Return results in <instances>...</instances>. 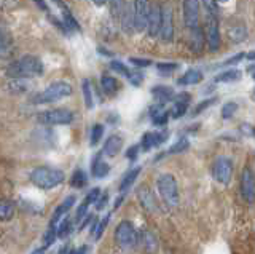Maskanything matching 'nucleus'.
I'll return each instance as SVG.
<instances>
[{"mask_svg":"<svg viewBox=\"0 0 255 254\" xmlns=\"http://www.w3.org/2000/svg\"><path fill=\"white\" fill-rule=\"evenodd\" d=\"M215 101H217L215 98H207V99L201 101V102H199V104L193 109V112H191V115H193V117H198L199 114H203L204 110H206V109H209Z\"/></svg>","mask_w":255,"mask_h":254,"instance_id":"obj_42","label":"nucleus"},{"mask_svg":"<svg viewBox=\"0 0 255 254\" xmlns=\"http://www.w3.org/2000/svg\"><path fill=\"white\" fill-rule=\"evenodd\" d=\"M156 187L158 194L161 197L163 203L169 210H175L180 203V194H179V184L177 178L171 173H163L156 178Z\"/></svg>","mask_w":255,"mask_h":254,"instance_id":"obj_2","label":"nucleus"},{"mask_svg":"<svg viewBox=\"0 0 255 254\" xmlns=\"http://www.w3.org/2000/svg\"><path fill=\"white\" fill-rule=\"evenodd\" d=\"M252 98L255 99V90H254V93H252Z\"/></svg>","mask_w":255,"mask_h":254,"instance_id":"obj_63","label":"nucleus"},{"mask_svg":"<svg viewBox=\"0 0 255 254\" xmlns=\"http://www.w3.org/2000/svg\"><path fill=\"white\" fill-rule=\"evenodd\" d=\"M179 69V62H158L156 64V70L161 75H169L172 72Z\"/></svg>","mask_w":255,"mask_h":254,"instance_id":"obj_35","label":"nucleus"},{"mask_svg":"<svg viewBox=\"0 0 255 254\" xmlns=\"http://www.w3.org/2000/svg\"><path fill=\"white\" fill-rule=\"evenodd\" d=\"M204 45H206L204 30L201 27L190 30V46H191V50H193V53H201Z\"/></svg>","mask_w":255,"mask_h":254,"instance_id":"obj_21","label":"nucleus"},{"mask_svg":"<svg viewBox=\"0 0 255 254\" xmlns=\"http://www.w3.org/2000/svg\"><path fill=\"white\" fill-rule=\"evenodd\" d=\"M139 150H140V146H131L129 149L126 150V158L129 162H135L137 160V157H139Z\"/></svg>","mask_w":255,"mask_h":254,"instance_id":"obj_50","label":"nucleus"},{"mask_svg":"<svg viewBox=\"0 0 255 254\" xmlns=\"http://www.w3.org/2000/svg\"><path fill=\"white\" fill-rule=\"evenodd\" d=\"M75 202H77V198H75L74 195H69L67 198H64V202L58 206V208L54 210L53 218H51V222H50V226H56V224H58L59 219L66 216V214L70 211L72 206L75 205Z\"/></svg>","mask_w":255,"mask_h":254,"instance_id":"obj_19","label":"nucleus"},{"mask_svg":"<svg viewBox=\"0 0 255 254\" xmlns=\"http://www.w3.org/2000/svg\"><path fill=\"white\" fill-rule=\"evenodd\" d=\"M137 198L142 205L143 210H147L150 213L156 211V202H155V197L151 194V190L148 187H139L137 190Z\"/></svg>","mask_w":255,"mask_h":254,"instance_id":"obj_20","label":"nucleus"},{"mask_svg":"<svg viewBox=\"0 0 255 254\" xmlns=\"http://www.w3.org/2000/svg\"><path fill=\"white\" fill-rule=\"evenodd\" d=\"M74 112L69 109H50V110H43L37 115V122L46 125V126H59V125H70L74 122Z\"/></svg>","mask_w":255,"mask_h":254,"instance_id":"obj_7","label":"nucleus"},{"mask_svg":"<svg viewBox=\"0 0 255 254\" xmlns=\"http://www.w3.org/2000/svg\"><path fill=\"white\" fill-rule=\"evenodd\" d=\"M169 138V133L166 130H161V131H147L143 133V136L140 139V149L143 152H148L153 147H158L161 146L163 142H166V139Z\"/></svg>","mask_w":255,"mask_h":254,"instance_id":"obj_13","label":"nucleus"},{"mask_svg":"<svg viewBox=\"0 0 255 254\" xmlns=\"http://www.w3.org/2000/svg\"><path fill=\"white\" fill-rule=\"evenodd\" d=\"M243 77V72L239 69H227L220 72L219 75H215L214 82L215 83H233V82H238L241 80Z\"/></svg>","mask_w":255,"mask_h":254,"instance_id":"obj_24","label":"nucleus"},{"mask_svg":"<svg viewBox=\"0 0 255 254\" xmlns=\"http://www.w3.org/2000/svg\"><path fill=\"white\" fill-rule=\"evenodd\" d=\"M137 245L142 246V250L151 254L156 248H158V242L155 235L150 232V230H140L139 232V237H137Z\"/></svg>","mask_w":255,"mask_h":254,"instance_id":"obj_18","label":"nucleus"},{"mask_svg":"<svg viewBox=\"0 0 255 254\" xmlns=\"http://www.w3.org/2000/svg\"><path fill=\"white\" fill-rule=\"evenodd\" d=\"M199 82H203V72L198 69H188L185 74H183L177 83L182 86H190V85H198Z\"/></svg>","mask_w":255,"mask_h":254,"instance_id":"obj_23","label":"nucleus"},{"mask_svg":"<svg viewBox=\"0 0 255 254\" xmlns=\"http://www.w3.org/2000/svg\"><path fill=\"white\" fill-rule=\"evenodd\" d=\"M101 88L102 91L109 94V96H114V94L118 91L120 88V83L115 77H112V75H102L101 77Z\"/></svg>","mask_w":255,"mask_h":254,"instance_id":"obj_28","label":"nucleus"},{"mask_svg":"<svg viewBox=\"0 0 255 254\" xmlns=\"http://www.w3.org/2000/svg\"><path fill=\"white\" fill-rule=\"evenodd\" d=\"M14 214V205L10 200L0 198V221H10Z\"/></svg>","mask_w":255,"mask_h":254,"instance_id":"obj_29","label":"nucleus"},{"mask_svg":"<svg viewBox=\"0 0 255 254\" xmlns=\"http://www.w3.org/2000/svg\"><path fill=\"white\" fill-rule=\"evenodd\" d=\"M70 230H72V219L66 218L58 227V238H66L70 234Z\"/></svg>","mask_w":255,"mask_h":254,"instance_id":"obj_44","label":"nucleus"},{"mask_svg":"<svg viewBox=\"0 0 255 254\" xmlns=\"http://www.w3.org/2000/svg\"><path fill=\"white\" fill-rule=\"evenodd\" d=\"M241 133L244 134V136H252V138H255V126L244 123V125H241Z\"/></svg>","mask_w":255,"mask_h":254,"instance_id":"obj_53","label":"nucleus"},{"mask_svg":"<svg viewBox=\"0 0 255 254\" xmlns=\"http://www.w3.org/2000/svg\"><path fill=\"white\" fill-rule=\"evenodd\" d=\"M137 237H139L137 229H135V226L128 219L120 222L115 229V242L120 248H123V250L134 248V246L137 245Z\"/></svg>","mask_w":255,"mask_h":254,"instance_id":"obj_6","label":"nucleus"},{"mask_svg":"<svg viewBox=\"0 0 255 254\" xmlns=\"http://www.w3.org/2000/svg\"><path fill=\"white\" fill-rule=\"evenodd\" d=\"M122 29L126 34H132L134 32V14H132V6H125L122 11Z\"/></svg>","mask_w":255,"mask_h":254,"instance_id":"obj_27","label":"nucleus"},{"mask_svg":"<svg viewBox=\"0 0 255 254\" xmlns=\"http://www.w3.org/2000/svg\"><path fill=\"white\" fill-rule=\"evenodd\" d=\"M82 90H83V98H85V104L88 109H93L94 107V101H93V86L91 82L85 78L83 83H82Z\"/></svg>","mask_w":255,"mask_h":254,"instance_id":"obj_33","label":"nucleus"},{"mask_svg":"<svg viewBox=\"0 0 255 254\" xmlns=\"http://www.w3.org/2000/svg\"><path fill=\"white\" fill-rule=\"evenodd\" d=\"M110 69L114 70V72H117V74H120V75H123V77H129V74H131V70L128 69V66L126 64H123L122 61H112L110 62Z\"/></svg>","mask_w":255,"mask_h":254,"instance_id":"obj_40","label":"nucleus"},{"mask_svg":"<svg viewBox=\"0 0 255 254\" xmlns=\"http://www.w3.org/2000/svg\"><path fill=\"white\" fill-rule=\"evenodd\" d=\"M129 62L132 66H135V67H148V66H151V59H147V58H129Z\"/></svg>","mask_w":255,"mask_h":254,"instance_id":"obj_48","label":"nucleus"},{"mask_svg":"<svg viewBox=\"0 0 255 254\" xmlns=\"http://www.w3.org/2000/svg\"><path fill=\"white\" fill-rule=\"evenodd\" d=\"M109 6H110V11H112V16L118 18L122 16V11H123V0H107Z\"/></svg>","mask_w":255,"mask_h":254,"instance_id":"obj_43","label":"nucleus"},{"mask_svg":"<svg viewBox=\"0 0 255 254\" xmlns=\"http://www.w3.org/2000/svg\"><path fill=\"white\" fill-rule=\"evenodd\" d=\"M169 118H171V114H169V110H161V112H158L156 115L151 117V123H153L155 126H166L167 122H169Z\"/></svg>","mask_w":255,"mask_h":254,"instance_id":"obj_36","label":"nucleus"},{"mask_svg":"<svg viewBox=\"0 0 255 254\" xmlns=\"http://www.w3.org/2000/svg\"><path fill=\"white\" fill-rule=\"evenodd\" d=\"M158 37L164 43L172 42L174 38V19H172V10L169 5L161 6V26H159Z\"/></svg>","mask_w":255,"mask_h":254,"instance_id":"obj_12","label":"nucleus"},{"mask_svg":"<svg viewBox=\"0 0 255 254\" xmlns=\"http://www.w3.org/2000/svg\"><path fill=\"white\" fill-rule=\"evenodd\" d=\"M201 3L204 5V8L207 10V13H209L211 16H215V18H217V14L220 13L219 2H217V0H201Z\"/></svg>","mask_w":255,"mask_h":254,"instance_id":"obj_41","label":"nucleus"},{"mask_svg":"<svg viewBox=\"0 0 255 254\" xmlns=\"http://www.w3.org/2000/svg\"><path fill=\"white\" fill-rule=\"evenodd\" d=\"M8 86H10V90L13 93H26L27 91V83H26V80H21V78H18V80H11V83Z\"/></svg>","mask_w":255,"mask_h":254,"instance_id":"obj_45","label":"nucleus"},{"mask_svg":"<svg viewBox=\"0 0 255 254\" xmlns=\"http://www.w3.org/2000/svg\"><path fill=\"white\" fill-rule=\"evenodd\" d=\"M128 80H129V83L131 85H134V86H140V83L143 82V74L142 72H132L131 70V74H129V77H128Z\"/></svg>","mask_w":255,"mask_h":254,"instance_id":"obj_49","label":"nucleus"},{"mask_svg":"<svg viewBox=\"0 0 255 254\" xmlns=\"http://www.w3.org/2000/svg\"><path fill=\"white\" fill-rule=\"evenodd\" d=\"M252 78H254V80H255V70H254V72H252Z\"/></svg>","mask_w":255,"mask_h":254,"instance_id":"obj_62","label":"nucleus"},{"mask_svg":"<svg viewBox=\"0 0 255 254\" xmlns=\"http://www.w3.org/2000/svg\"><path fill=\"white\" fill-rule=\"evenodd\" d=\"M34 2L38 5V8H42L43 11H48V6H46V3H45V0H34Z\"/></svg>","mask_w":255,"mask_h":254,"instance_id":"obj_54","label":"nucleus"},{"mask_svg":"<svg viewBox=\"0 0 255 254\" xmlns=\"http://www.w3.org/2000/svg\"><path fill=\"white\" fill-rule=\"evenodd\" d=\"M246 58V53H238V54H233L231 58H228V59H225L222 62V67H225V66H235V64H238V62H241L243 59Z\"/></svg>","mask_w":255,"mask_h":254,"instance_id":"obj_47","label":"nucleus"},{"mask_svg":"<svg viewBox=\"0 0 255 254\" xmlns=\"http://www.w3.org/2000/svg\"><path fill=\"white\" fill-rule=\"evenodd\" d=\"M123 147V138L118 136V134H112L106 139L102 147V155H106L109 158H114L120 154V150Z\"/></svg>","mask_w":255,"mask_h":254,"instance_id":"obj_16","label":"nucleus"},{"mask_svg":"<svg viewBox=\"0 0 255 254\" xmlns=\"http://www.w3.org/2000/svg\"><path fill=\"white\" fill-rule=\"evenodd\" d=\"M32 184L42 190H51L61 186L66 181V174L58 168H48V166H37L30 171Z\"/></svg>","mask_w":255,"mask_h":254,"instance_id":"obj_3","label":"nucleus"},{"mask_svg":"<svg viewBox=\"0 0 255 254\" xmlns=\"http://www.w3.org/2000/svg\"><path fill=\"white\" fill-rule=\"evenodd\" d=\"M238 107H239L238 102H235V101L225 102V104L222 106V110H220V115H222L223 120H230V118H233L235 114L238 112Z\"/></svg>","mask_w":255,"mask_h":254,"instance_id":"obj_32","label":"nucleus"},{"mask_svg":"<svg viewBox=\"0 0 255 254\" xmlns=\"http://www.w3.org/2000/svg\"><path fill=\"white\" fill-rule=\"evenodd\" d=\"M101 197V189L99 187H94L93 190H90V192L86 194V197H85V200L83 202H86L88 205H93V203H96L98 202V198Z\"/></svg>","mask_w":255,"mask_h":254,"instance_id":"obj_46","label":"nucleus"},{"mask_svg":"<svg viewBox=\"0 0 255 254\" xmlns=\"http://www.w3.org/2000/svg\"><path fill=\"white\" fill-rule=\"evenodd\" d=\"M75 253H77V250H70L69 251V254H75Z\"/></svg>","mask_w":255,"mask_h":254,"instance_id":"obj_60","label":"nucleus"},{"mask_svg":"<svg viewBox=\"0 0 255 254\" xmlns=\"http://www.w3.org/2000/svg\"><path fill=\"white\" fill-rule=\"evenodd\" d=\"M228 37L233 43H243L247 38V27L244 24H231L228 27Z\"/></svg>","mask_w":255,"mask_h":254,"instance_id":"obj_25","label":"nucleus"},{"mask_svg":"<svg viewBox=\"0 0 255 254\" xmlns=\"http://www.w3.org/2000/svg\"><path fill=\"white\" fill-rule=\"evenodd\" d=\"M159 26H161V5L153 3L150 6L148 18H147V34L148 37L155 38L159 34Z\"/></svg>","mask_w":255,"mask_h":254,"instance_id":"obj_15","label":"nucleus"},{"mask_svg":"<svg viewBox=\"0 0 255 254\" xmlns=\"http://www.w3.org/2000/svg\"><path fill=\"white\" fill-rule=\"evenodd\" d=\"M74 93V88L69 82L64 80H58L53 82L51 85H48L43 91L37 93L34 98H32V102L34 104H53V102H58L64 98L70 96Z\"/></svg>","mask_w":255,"mask_h":254,"instance_id":"obj_4","label":"nucleus"},{"mask_svg":"<svg viewBox=\"0 0 255 254\" xmlns=\"http://www.w3.org/2000/svg\"><path fill=\"white\" fill-rule=\"evenodd\" d=\"M64 24H66V30H80L78 21L72 16V13L69 10H64Z\"/></svg>","mask_w":255,"mask_h":254,"instance_id":"obj_38","label":"nucleus"},{"mask_svg":"<svg viewBox=\"0 0 255 254\" xmlns=\"http://www.w3.org/2000/svg\"><path fill=\"white\" fill-rule=\"evenodd\" d=\"M53 2H56V3H59V5L62 6V2H61V0H53Z\"/></svg>","mask_w":255,"mask_h":254,"instance_id":"obj_59","label":"nucleus"},{"mask_svg":"<svg viewBox=\"0 0 255 254\" xmlns=\"http://www.w3.org/2000/svg\"><path fill=\"white\" fill-rule=\"evenodd\" d=\"M107 202H109V194H107V192H106V194H101V197L98 198V202L94 203V205H96V210H98V211H102V210L107 206Z\"/></svg>","mask_w":255,"mask_h":254,"instance_id":"obj_51","label":"nucleus"},{"mask_svg":"<svg viewBox=\"0 0 255 254\" xmlns=\"http://www.w3.org/2000/svg\"><path fill=\"white\" fill-rule=\"evenodd\" d=\"M45 251H46V248H38L35 251H32V254H45Z\"/></svg>","mask_w":255,"mask_h":254,"instance_id":"obj_58","label":"nucleus"},{"mask_svg":"<svg viewBox=\"0 0 255 254\" xmlns=\"http://www.w3.org/2000/svg\"><path fill=\"white\" fill-rule=\"evenodd\" d=\"M86 253H88V248H86V246H82V248H78V250H77L75 254H86Z\"/></svg>","mask_w":255,"mask_h":254,"instance_id":"obj_55","label":"nucleus"},{"mask_svg":"<svg viewBox=\"0 0 255 254\" xmlns=\"http://www.w3.org/2000/svg\"><path fill=\"white\" fill-rule=\"evenodd\" d=\"M43 74V62L40 58L34 56V54H26L19 59L13 61L10 66L6 67V75L11 80H27L32 77H38Z\"/></svg>","mask_w":255,"mask_h":254,"instance_id":"obj_1","label":"nucleus"},{"mask_svg":"<svg viewBox=\"0 0 255 254\" xmlns=\"http://www.w3.org/2000/svg\"><path fill=\"white\" fill-rule=\"evenodd\" d=\"M204 35H206V43L209 46V51L215 53L219 51L222 45V37H220V26L215 16H207L206 19V27H204Z\"/></svg>","mask_w":255,"mask_h":254,"instance_id":"obj_9","label":"nucleus"},{"mask_svg":"<svg viewBox=\"0 0 255 254\" xmlns=\"http://www.w3.org/2000/svg\"><path fill=\"white\" fill-rule=\"evenodd\" d=\"M88 184V176L83 170H75L70 176V186L74 189H83Z\"/></svg>","mask_w":255,"mask_h":254,"instance_id":"obj_30","label":"nucleus"},{"mask_svg":"<svg viewBox=\"0 0 255 254\" xmlns=\"http://www.w3.org/2000/svg\"><path fill=\"white\" fill-rule=\"evenodd\" d=\"M246 58L249 59V61H255V50H254V51H251L249 54H246Z\"/></svg>","mask_w":255,"mask_h":254,"instance_id":"obj_56","label":"nucleus"},{"mask_svg":"<svg viewBox=\"0 0 255 254\" xmlns=\"http://www.w3.org/2000/svg\"><path fill=\"white\" fill-rule=\"evenodd\" d=\"M101 157H102V152L96 155L94 160L91 162V173H93V176L98 178V179L106 178L107 174L110 173V165L106 163V162H102Z\"/></svg>","mask_w":255,"mask_h":254,"instance_id":"obj_22","label":"nucleus"},{"mask_svg":"<svg viewBox=\"0 0 255 254\" xmlns=\"http://www.w3.org/2000/svg\"><path fill=\"white\" fill-rule=\"evenodd\" d=\"M94 5H98V6H102V5H106L107 0H93Z\"/></svg>","mask_w":255,"mask_h":254,"instance_id":"obj_57","label":"nucleus"},{"mask_svg":"<svg viewBox=\"0 0 255 254\" xmlns=\"http://www.w3.org/2000/svg\"><path fill=\"white\" fill-rule=\"evenodd\" d=\"M139 174H140V166H135V168L128 171L125 176H123L122 182H120V187H118L120 189V194H126V190L134 184L135 179L139 178Z\"/></svg>","mask_w":255,"mask_h":254,"instance_id":"obj_26","label":"nucleus"},{"mask_svg":"<svg viewBox=\"0 0 255 254\" xmlns=\"http://www.w3.org/2000/svg\"><path fill=\"white\" fill-rule=\"evenodd\" d=\"M239 190L241 197L247 205L255 203V174L251 166H244L241 173V181H239Z\"/></svg>","mask_w":255,"mask_h":254,"instance_id":"obj_8","label":"nucleus"},{"mask_svg":"<svg viewBox=\"0 0 255 254\" xmlns=\"http://www.w3.org/2000/svg\"><path fill=\"white\" fill-rule=\"evenodd\" d=\"M172 101H174V104H172V109L169 110V114H171V118H174V120H179V118H182L183 115L187 114L188 102L191 101V94L187 93V91L177 93Z\"/></svg>","mask_w":255,"mask_h":254,"instance_id":"obj_14","label":"nucleus"},{"mask_svg":"<svg viewBox=\"0 0 255 254\" xmlns=\"http://www.w3.org/2000/svg\"><path fill=\"white\" fill-rule=\"evenodd\" d=\"M110 216L112 214L109 213V214H106L99 222H98V227H96V230H94V238L96 240H101V237L104 235V230H106V227L109 226V222H110Z\"/></svg>","mask_w":255,"mask_h":254,"instance_id":"obj_39","label":"nucleus"},{"mask_svg":"<svg viewBox=\"0 0 255 254\" xmlns=\"http://www.w3.org/2000/svg\"><path fill=\"white\" fill-rule=\"evenodd\" d=\"M151 96L155 98V101L158 102V104H166V102L174 99L175 93L171 86H167V85H156L151 88Z\"/></svg>","mask_w":255,"mask_h":254,"instance_id":"obj_17","label":"nucleus"},{"mask_svg":"<svg viewBox=\"0 0 255 254\" xmlns=\"http://www.w3.org/2000/svg\"><path fill=\"white\" fill-rule=\"evenodd\" d=\"M56 238H58V227L56 226H50L48 230L43 235V248H50V246L56 242Z\"/></svg>","mask_w":255,"mask_h":254,"instance_id":"obj_34","label":"nucleus"},{"mask_svg":"<svg viewBox=\"0 0 255 254\" xmlns=\"http://www.w3.org/2000/svg\"><path fill=\"white\" fill-rule=\"evenodd\" d=\"M217 2H222V3H227L228 0H217Z\"/></svg>","mask_w":255,"mask_h":254,"instance_id":"obj_61","label":"nucleus"},{"mask_svg":"<svg viewBox=\"0 0 255 254\" xmlns=\"http://www.w3.org/2000/svg\"><path fill=\"white\" fill-rule=\"evenodd\" d=\"M10 43H11V38L8 37L3 30H0V51L6 50L8 46H10Z\"/></svg>","mask_w":255,"mask_h":254,"instance_id":"obj_52","label":"nucleus"},{"mask_svg":"<svg viewBox=\"0 0 255 254\" xmlns=\"http://www.w3.org/2000/svg\"><path fill=\"white\" fill-rule=\"evenodd\" d=\"M148 0H134L132 3V14H134V30L135 32H143L147 29V18H148Z\"/></svg>","mask_w":255,"mask_h":254,"instance_id":"obj_11","label":"nucleus"},{"mask_svg":"<svg viewBox=\"0 0 255 254\" xmlns=\"http://www.w3.org/2000/svg\"><path fill=\"white\" fill-rule=\"evenodd\" d=\"M183 24L188 30L199 27V2L198 0H183L182 2Z\"/></svg>","mask_w":255,"mask_h":254,"instance_id":"obj_10","label":"nucleus"},{"mask_svg":"<svg viewBox=\"0 0 255 254\" xmlns=\"http://www.w3.org/2000/svg\"><path fill=\"white\" fill-rule=\"evenodd\" d=\"M102 136H104V125H101V123L93 125V128H91V138H90L91 146H98L99 142H101V139H102Z\"/></svg>","mask_w":255,"mask_h":254,"instance_id":"obj_37","label":"nucleus"},{"mask_svg":"<svg viewBox=\"0 0 255 254\" xmlns=\"http://www.w3.org/2000/svg\"><path fill=\"white\" fill-rule=\"evenodd\" d=\"M190 147V141L188 138H180L174 142V144L166 150V155H175V154H182Z\"/></svg>","mask_w":255,"mask_h":254,"instance_id":"obj_31","label":"nucleus"},{"mask_svg":"<svg viewBox=\"0 0 255 254\" xmlns=\"http://www.w3.org/2000/svg\"><path fill=\"white\" fill-rule=\"evenodd\" d=\"M235 163L227 155H219L211 165V174L212 178L219 182L220 186H228L231 178H233Z\"/></svg>","mask_w":255,"mask_h":254,"instance_id":"obj_5","label":"nucleus"}]
</instances>
